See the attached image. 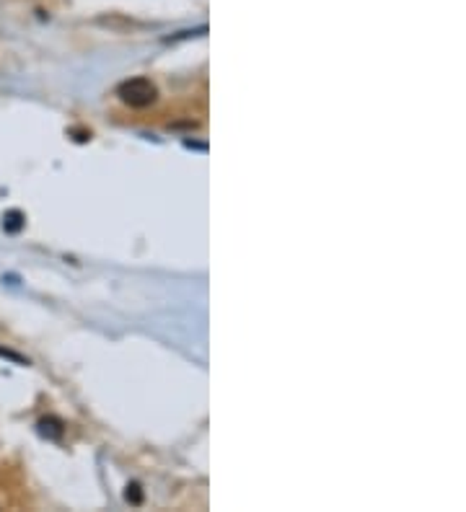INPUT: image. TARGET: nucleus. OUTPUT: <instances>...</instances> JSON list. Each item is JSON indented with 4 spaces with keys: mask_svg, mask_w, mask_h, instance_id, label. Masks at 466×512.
<instances>
[{
    "mask_svg": "<svg viewBox=\"0 0 466 512\" xmlns=\"http://www.w3.org/2000/svg\"><path fill=\"white\" fill-rule=\"evenodd\" d=\"M117 96L127 106H132V109H145V106H151L158 98V89L148 78H130L117 89Z\"/></svg>",
    "mask_w": 466,
    "mask_h": 512,
    "instance_id": "1",
    "label": "nucleus"
},
{
    "mask_svg": "<svg viewBox=\"0 0 466 512\" xmlns=\"http://www.w3.org/2000/svg\"><path fill=\"white\" fill-rule=\"evenodd\" d=\"M3 228H6L8 233H18L21 228H24V215H21L18 210L6 212V215H3Z\"/></svg>",
    "mask_w": 466,
    "mask_h": 512,
    "instance_id": "3",
    "label": "nucleus"
},
{
    "mask_svg": "<svg viewBox=\"0 0 466 512\" xmlns=\"http://www.w3.org/2000/svg\"><path fill=\"white\" fill-rule=\"evenodd\" d=\"M39 433L49 440H60L63 437V422L57 419V416H47V419H42L39 422Z\"/></svg>",
    "mask_w": 466,
    "mask_h": 512,
    "instance_id": "2",
    "label": "nucleus"
},
{
    "mask_svg": "<svg viewBox=\"0 0 466 512\" xmlns=\"http://www.w3.org/2000/svg\"><path fill=\"white\" fill-rule=\"evenodd\" d=\"M0 357H8V360H16V362H21V365H26L24 357H21V354H16V352H11V350H0Z\"/></svg>",
    "mask_w": 466,
    "mask_h": 512,
    "instance_id": "5",
    "label": "nucleus"
},
{
    "mask_svg": "<svg viewBox=\"0 0 466 512\" xmlns=\"http://www.w3.org/2000/svg\"><path fill=\"white\" fill-rule=\"evenodd\" d=\"M127 502H132V504H140L143 502V492H140V484H130L127 487Z\"/></svg>",
    "mask_w": 466,
    "mask_h": 512,
    "instance_id": "4",
    "label": "nucleus"
}]
</instances>
